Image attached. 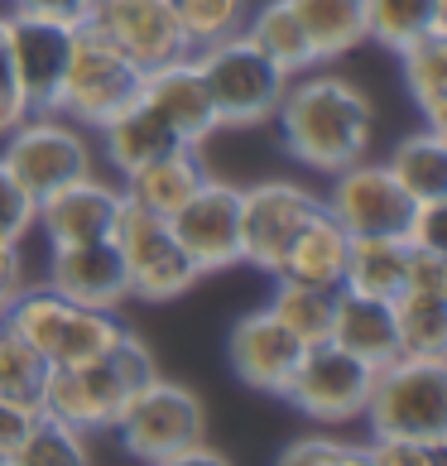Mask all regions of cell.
<instances>
[{"label": "cell", "mask_w": 447, "mask_h": 466, "mask_svg": "<svg viewBox=\"0 0 447 466\" xmlns=\"http://www.w3.org/2000/svg\"><path fill=\"white\" fill-rule=\"evenodd\" d=\"M92 135L101 140V159H107L116 174H130V168H140L145 159H154V154L178 145L174 135H168V126L145 106L140 96H135L130 106H120L111 120H101Z\"/></svg>", "instance_id": "cell-24"}, {"label": "cell", "mask_w": 447, "mask_h": 466, "mask_svg": "<svg viewBox=\"0 0 447 466\" xmlns=\"http://www.w3.org/2000/svg\"><path fill=\"white\" fill-rule=\"evenodd\" d=\"M135 96H140V67L120 54L107 34H97L92 25H77L58 96H54V111L77 120L82 130H97L101 120H111L120 106H130Z\"/></svg>", "instance_id": "cell-8"}, {"label": "cell", "mask_w": 447, "mask_h": 466, "mask_svg": "<svg viewBox=\"0 0 447 466\" xmlns=\"http://www.w3.org/2000/svg\"><path fill=\"white\" fill-rule=\"evenodd\" d=\"M87 25L97 34H107L140 73L193 54V44H188V34L178 25L174 0H97Z\"/></svg>", "instance_id": "cell-14"}, {"label": "cell", "mask_w": 447, "mask_h": 466, "mask_svg": "<svg viewBox=\"0 0 447 466\" xmlns=\"http://www.w3.org/2000/svg\"><path fill=\"white\" fill-rule=\"evenodd\" d=\"M48 289H58L63 299L82 308H107L120 313L130 303V279L120 265V250L111 240H82V246H48Z\"/></svg>", "instance_id": "cell-19"}, {"label": "cell", "mask_w": 447, "mask_h": 466, "mask_svg": "<svg viewBox=\"0 0 447 466\" xmlns=\"http://www.w3.org/2000/svg\"><path fill=\"white\" fill-rule=\"evenodd\" d=\"M366 419L371 438L400 433L423 442H447V356H394L371 370L366 394Z\"/></svg>", "instance_id": "cell-5"}, {"label": "cell", "mask_w": 447, "mask_h": 466, "mask_svg": "<svg viewBox=\"0 0 447 466\" xmlns=\"http://www.w3.org/2000/svg\"><path fill=\"white\" fill-rule=\"evenodd\" d=\"M428 29H447V0H366V44L394 54Z\"/></svg>", "instance_id": "cell-31"}, {"label": "cell", "mask_w": 447, "mask_h": 466, "mask_svg": "<svg viewBox=\"0 0 447 466\" xmlns=\"http://www.w3.org/2000/svg\"><path fill=\"white\" fill-rule=\"evenodd\" d=\"M279 461L284 466H366V452H361V442H347L332 428H322V433H303L294 442H284Z\"/></svg>", "instance_id": "cell-35"}, {"label": "cell", "mask_w": 447, "mask_h": 466, "mask_svg": "<svg viewBox=\"0 0 447 466\" xmlns=\"http://www.w3.org/2000/svg\"><path fill=\"white\" fill-rule=\"evenodd\" d=\"M313 39L318 63H337L366 44V0H289Z\"/></svg>", "instance_id": "cell-25"}, {"label": "cell", "mask_w": 447, "mask_h": 466, "mask_svg": "<svg viewBox=\"0 0 447 466\" xmlns=\"http://www.w3.org/2000/svg\"><path fill=\"white\" fill-rule=\"evenodd\" d=\"M404 274H409V240L404 236H351L341 289L394 299L404 289Z\"/></svg>", "instance_id": "cell-27"}, {"label": "cell", "mask_w": 447, "mask_h": 466, "mask_svg": "<svg viewBox=\"0 0 447 466\" xmlns=\"http://www.w3.org/2000/svg\"><path fill=\"white\" fill-rule=\"evenodd\" d=\"M140 101L164 120L168 135H174L178 145L202 149L221 130L217 106H212V92H208V82H202L193 54L140 73Z\"/></svg>", "instance_id": "cell-17"}, {"label": "cell", "mask_w": 447, "mask_h": 466, "mask_svg": "<svg viewBox=\"0 0 447 466\" xmlns=\"http://www.w3.org/2000/svg\"><path fill=\"white\" fill-rule=\"evenodd\" d=\"M5 48H10L15 87H20L25 111H54V96H58V82L67 67V48H73V29L39 20V15H25V10H10Z\"/></svg>", "instance_id": "cell-16"}, {"label": "cell", "mask_w": 447, "mask_h": 466, "mask_svg": "<svg viewBox=\"0 0 447 466\" xmlns=\"http://www.w3.org/2000/svg\"><path fill=\"white\" fill-rule=\"evenodd\" d=\"M313 212H322V198L294 178H260L240 187V265L274 274L289 240Z\"/></svg>", "instance_id": "cell-11"}, {"label": "cell", "mask_w": 447, "mask_h": 466, "mask_svg": "<svg viewBox=\"0 0 447 466\" xmlns=\"http://www.w3.org/2000/svg\"><path fill=\"white\" fill-rule=\"evenodd\" d=\"M34 202L20 183H15V174L5 164H0V240L5 246H25V240L34 236Z\"/></svg>", "instance_id": "cell-37"}, {"label": "cell", "mask_w": 447, "mask_h": 466, "mask_svg": "<svg viewBox=\"0 0 447 466\" xmlns=\"http://www.w3.org/2000/svg\"><path fill=\"white\" fill-rule=\"evenodd\" d=\"M10 5L25 10V15H39V20H54V25L77 29V25L92 20L97 0H10Z\"/></svg>", "instance_id": "cell-38"}, {"label": "cell", "mask_w": 447, "mask_h": 466, "mask_svg": "<svg viewBox=\"0 0 447 466\" xmlns=\"http://www.w3.org/2000/svg\"><path fill=\"white\" fill-rule=\"evenodd\" d=\"M111 433L135 461L149 466H174L183 447L208 438V404L198 400V390L178 385V380L149 375L140 390L126 400Z\"/></svg>", "instance_id": "cell-7"}, {"label": "cell", "mask_w": 447, "mask_h": 466, "mask_svg": "<svg viewBox=\"0 0 447 466\" xmlns=\"http://www.w3.org/2000/svg\"><path fill=\"white\" fill-rule=\"evenodd\" d=\"M174 10H178V25L193 48L217 44L227 34H240L250 20V0H174Z\"/></svg>", "instance_id": "cell-34"}, {"label": "cell", "mask_w": 447, "mask_h": 466, "mask_svg": "<svg viewBox=\"0 0 447 466\" xmlns=\"http://www.w3.org/2000/svg\"><path fill=\"white\" fill-rule=\"evenodd\" d=\"M366 466H438L447 457V442H423V438H400V433H381L371 442H361Z\"/></svg>", "instance_id": "cell-36"}, {"label": "cell", "mask_w": 447, "mask_h": 466, "mask_svg": "<svg viewBox=\"0 0 447 466\" xmlns=\"http://www.w3.org/2000/svg\"><path fill=\"white\" fill-rule=\"evenodd\" d=\"M174 240L188 250V260L208 274H227L240 265V187L208 174L198 183V193L188 198L174 217Z\"/></svg>", "instance_id": "cell-13"}, {"label": "cell", "mask_w": 447, "mask_h": 466, "mask_svg": "<svg viewBox=\"0 0 447 466\" xmlns=\"http://www.w3.org/2000/svg\"><path fill=\"white\" fill-rule=\"evenodd\" d=\"M442 217H447V198L438 202H414V212H409V227H404V240L409 246H442Z\"/></svg>", "instance_id": "cell-39"}, {"label": "cell", "mask_w": 447, "mask_h": 466, "mask_svg": "<svg viewBox=\"0 0 447 466\" xmlns=\"http://www.w3.org/2000/svg\"><path fill=\"white\" fill-rule=\"evenodd\" d=\"M332 303H337V289H322V284H303V279H284V274H274V293H269L265 308L303 341V347H313V341H328Z\"/></svg>", "instance_id": "cell-30"}, {"label": "cell", "mask_w": 447, "mask_h": 466, "mask_svg": "<svg viewBox=\"0 0 447 466\" xmlns=\"http://www.w3.org/2000/svg\"><path fill=\"white\" fill-rule=\"evenodd\" d=\"M120 193H126L135 207H145V212H159V217H174L178 207L198 193V183L208 178V164H202V149L193 145H174L164 154H154L145 159L140 168H130V174H120Z\"/></svg>", "instance_id": "cell-21"}, {"label": "cell", "mask_w": 447, "mask_h": 466, "mask_svg": "<svg viewBox=\"0 0 447 466\" xmlns=\"http://www.w3.org/2000/svg\"><path fill=\"white\" fill-rule=\"evenodd\" d=\"M0 164L39 202L58 193L63 183L97 174V145H92V130H82L77 120L58 111H25L0 135Z\"/></svg>", "instance_id": "cell-6"}, {"label": "cell", "mask_w": 447, "mask_h": 466, "mask_svg": "<svg viewBox=\"0 0 447 466\" xmlns=\"http://www.w3.org/2000/svg\"><path fill=\"white\" fill-rule=\"evenodd\" d=\"M111 246L120 250V265H126L130 299H140V303H174L202 284V269L188 260V250L174 240L168 217L145 212L130 198L116 217Z\"/></svg>", "instance_id": "cell-9"}, {"label": "cell", "mask_w": 447, "mask_h": 466, "mask_svg": "<svg viewBox=\"0 0 447 466\" xmlns=\"http://www.w3.org/2000/svg\"><path fill=\"white\" fill-rule=\"evenodd\" d=\"M385 168L414 202H438L447 198V135L442 130H414L404 140H394Z\"/></svg>", "instance_id": "cell-26"}, {"label": "cell", "mask_w": 447, "mask_h": 466, "mask_svg": "<svg viewBox=\"0 0 447 466\" xmlns=\"http://www.w3.org/2000/svg\"><path fill=\"white\" fill-rule=\"evenodd\" d=\"M347 250H351V236L328 217V207L313 212L299 227V236L289 240L284 260L274 274L284 279H303V284H322V289H341V274H347Z\"/></svg>", "instance_id": "cell-22"}, {"label": "cell", "mask_w": 447, "mask_h": 466, "mask_svg": "<svg viewBox=\"0 0 447 466\" xmlns=\"http://www.w3.org/2000/svg\"><path fill=\"white\" fill-rule=\"evenodd\" d=\"M92 461V438L82 428L63 423L58 413L34 409V419L20 438L15 466H87Z\"/></svg>", "instance_id": "cell-32"}, {"label": "cell", "mask_w": 447, "mask_h": 466, "mask_svg": "<svg viewBox=\"0 0 447 466\" xmlns=\"http://www.w3.org/2000/svg\"><path fill=\"white\" fill-rule=\"evenodd\" d=\"M34 419L29 404H15V400H0V466H15V452H20V438Z\"/></svg>", "instance_id": "cell-41"}, {"label": "cell", "mask_w": 447, "mask_h": 466, "mask_svg": "<svg viewBox=\"0 0 447 466\" xmlns=\"http://www.w3.org/2000/svg\"><path fill=\"white\" fill-rule=\"evenodd\" d=\"M328 341H337L341 351H351L366 366H385L400 356V322H394V303L375 299V293H356V289H337L332 303V327Z\"/></svg>", "instance_id": "cell-20"}, {"label": "cell", "mask_w": 447, "mask_h": 466, "mask_svg": "<svg viewBox=\"0 0 447 466\" xmlns=\"http://www.w3.org/2000/svg\"><path fill=\"white\" fill-rule=\"evenodd\" d=\"M120 207H126L120 183L101 178V174H82V178H73V183H63L58 193L39 198V207H34V231H39L48 246L111 240Z\"/></svg>", "instance_id": "cell-15"}, {"label": "cell", "mask_w": 447, "mask_h": 466, "mask_svg": "<svg viewBox=\"0 0 447 466\" xmlns=\"http://www.w3.org/2000/svg\"><path fill=\"white\" fill-rule=\"evenodd\" d=\"M174 466H227V452H221L217 442L202 438V442H193V447H183Z\"/></svg>", "instance_id": "cell-43"}, {"label": "cell", "mask_w": 447, "mask_h": 466, "mask_svg": "<svg viewBox=\"0 0 447 466\" xmlns=\"http://www.w3.org/2000/svg\"><path fill=\"white\" fill-rule=\"evenodd\" d=\"M193 63H198V73L212 92L221 130H255V126H269L274 120L279 96L289 87V73L246 29L227 34V39H217V44L193 48Z\"/></svg>", "instance_id": "cell-3"}, {"label": "cell", "mask_w": 447, "mask_h": 466, "mask_svg": "<svg viewBox=\"0 0 447 466\" xmlns=\"http://www.w3.org/2000/svg\"><path fill=\"white\" fill-rule=\"evenodd\" d=\"M303 351V341L289 332V327L269 313V308H250L240 313L227 332V366L246 390L255 394H274L279 400L289 370Z\"/></svg>", "instance_id": "cell-18"}, {"label": "cell", "mask_w": 447, "mask_h": 466, "mask_svg": "<svg viewBox=\"0 0 447 466\" xmlns=\"http://www.w3.org/2000/svg\"><path fill=\"white\" fill-rule=\"evenodd\" d=\"M25 116L20 87H15V67H10V48H5V15H0V135Z\"/></svg>", "instance_id": "cell-40"}, {"label": "cell", "mask_w": 447, "mask_h": 466, "mask_svg": "<svg viewBox=\"0 0 447 466\" xmlns=\"http://www.w3.org/2000/svg\"><path fill=\"white\" fill-rule=\"evenodd\" d=\"M390 303L404 356H447V289L404 284Z\"/></svg>", "instance_id": "cell-28"}, {"label": "cell", "mask_w": 447, "mask_h": 466, "mask_svg": "<svg viewBox=\"0 0 447 466\" xmlns=\"http://www.w3.org/2000/svg\"><path fill=\"white\" fill-rule=\"evenodd\" d=\"M246 34L265 48L274 63L284 67L289 77H299V73H308V67H318L313 39H308V29H303L299 15L289 10V0H265V5H250Z\"/></svg>", "instance_id": "cell-29"}, {"label": "cell", "mask_w": 447, "mask_h": 466, "mask_svg": "<svg viewBox=\"0 0 447 466\" xmlns=\"http://www.w3.org/2000/svg\"><path fill=\"white\" fill-rule=\"evenodd\" d=\"M394 54H400L404 92L414 96L423 126L447 135V29H428Z\"/></svg>", "instance_id": "cell-23"}, {"label": "cell", "mask_w": 447, "mask_h": 466, "mask_svg": "<svg viewBox=\"0 0 447 466\" xmlns=\"http://www.w3.org/2000/svg\"><path fill=\"white\" fill-rule=\"evenodd\" d=\"M279 149L308 174H337L371 154L375 140V106L361 82L332 73L328 63L289 77L274 111Z\"/></svg>", "instance_id": "cell-1"}, {"label": "cell", "mask_w": 447, "mask_h": 466, "mask_svg": "<svg viewBox=\"0 0 447 466\" xmlns=\"http://www.w3.org/2000/svg\"><path fill=\"white\" fill-rule=\"evenodd\" d=\"M371 394V366L356 360L351 351H341L337 341H313L303 347L294 370H289L279 400L289 409H299L308 423L318 428H341L356 423Z\"/></svg>", "instance_id": "cell-10"}, {"label": "cell", "mask_w": 447, "mask_h": 466, "mask_svg": "<svg viewBox=\"0 0 447 466\" xmlns=\"http://www.w3.org/2000/svg\"><path fill=\"white\" fill-rule=\"evenodd\" d=\"M5 327H15L34 351H39L48 366H77V360H92L101 351H111L120 332H126V318L107 313V308H82L73 299H63L58 289L48 284H29L15 293L10 313L0 318Z\"/></svg>", "instance_id": "cell-4"}, {"label": "cell", "mask_w": 447, "mask_h": 466, "mask_svg": "<svg viewBox=\"0 0 447 466\" xmlns=\"http://www.w3.org/2000/svg\"><path fill=\"white\" fill-rule=\"evenodd\" d=\"M44 380H48V360L34 351L29 341L15 332V327L0 322V400H15V404L39 409Z\"/></svg>", "instance_id": "cell-33"}, {"label": "cell", "mask_w": 447, "mask_h": 466, "mask_svg": "<svg viewBox=\"0 0 447 466\" xmlns=\"http://www.w3.org/2000/svg\"><path fill=\"white\" fill-rule=\"evenodd\" d=\"M328 178L332 187L322 193V207L347 236H404L414 198L404 193L385 164H375L366 154V159L337 168Z\"/></svg>", "instance_id": "cell-12"}, {"label": "cell", "mask_w": 447, "mask_h": 466, "mask_svg": "<svg viewBox=\"0 0 447 466\" xmlns=\"http://www.w3.org/2000/svg\"><path fill=\"white\" fill-rule=\"evenodd\" d=\"M20 289H25V250L0 240V318L10 313V303Z\"/></svg>", "instance_id": "cell-42"}, {"label": "cell", "mask_w": 447, "mask_h": 466, "mask_svg": "<svg viewBox=\"0 0 447 466\" xmlns=\"http://www.w3.org/2000/svg\"><path fill=\"white\" fill-rule=\"evenodd\" d=\"M149 375H159V360H154V351L140 341V332L126 327L111 351H101L92 360H77V366H48L39 409L58 413L63 423L82 428L87 438H101L116 428L126 400Z\"/></svg>", "instance_id": "cell-2"}]
</instances>
